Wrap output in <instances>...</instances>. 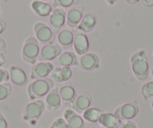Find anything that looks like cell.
<instances>
[{
  "instance_id": "obj_1",
  "label": "cell",
  "mask_w": 153,
  "mask_h": 128,
  "mask_svg": "<svg viewBox=\"0 0 153 128\" xmlns=\"http://www.w3.org/2000/svg\"><path fill=\"white\" fill-rule=\"evenodd\" d=\"M132 71L137 79L145 81L148 79L149 74V66L146 53L140 50L134 53L130 58Z\"/></svg>"
},
{
  "instance_id": "obj_2",
  "label": "cell",
  "mask_w": 153,
  "mask_h": 128,
  "mask_svg": "<svg viewBox=\"0 0 153 128\" xmlns=\"http://www.w3.org/2000/svg\"><path fill=\"white\" fill-rule=\"evenodd\" d=\"M53 87L54 81L51 77L35 79L28 85L27 93L31 101H35L48 95Z\"/></svg>"
},
{
  "instance_id": "obj_3",
  "label": "cell",
  "mask_w": 153,
  "mask_h": 128,
  "mask_svg": "<svg viewBox=\"0 0 153 128\" xmlns=\"http://www.w3.org/2000/svg\"><path fill=\"white\" fill-rule=\"evenodd\" d=\"M39 53L40 45L36 37H28L22 49V58L23 61L30 64H35L38 58Z\"/></svg>"
},
{
  "instance_id": "obj_4",
  "label": "cell",
  "mask_w": 153,
  "mask_h": 128,
  "mask_svg": "<svg viewBox=\"0 0 153 128\" xmlns=\"http://www.w3.org/2000/svg\"><path fill=\"white\" fill-rule=\"evenodd\" d=\"M45 109V101L42 100H35L29 103L23 110V119L28 122L36 121L42 117Z\"/></svg>"
},
{
  "instance_id": "obj_5",
  "label": "cell",
  "mask_w": 153,
  "mask_h": 128,
  "mask_svg": "<svg viewBox=\"0 0 153 128\" xmlns=\"http://www.w3.org/2000/svg\"><path fill=\"white\" fill-rule=\"evenodd\" d=\"M140 108L137 101L126 103L115 110L113 114L117 118L123 121H128L134 118L139 114Z\"/></svg>"
},
{
  "instance_id": "obj_6",
  "label": "cell",
  "mask_w": 153,
  "mask_h": 128,
  "mask_svg": "<svg viewBox=\"0 0 153 128\" xmlns=\"http://www.w3.org/2000/svg\"><path fill=\"white\" fill-rule=\"evenodd\" d=\"M34 32L36 38L42 44L46 45L55 41L56 35L50 26L42 22H38L34 25Z\"/></svg>"
},
{
  "instance_id": "obj_7",
  "label": "cell",
  "mask_w": 153,
  "mask_h": 128,
  "mask_svg": "<svg viewBox=\"0 0 153 128\" xmlns=\"http://www.w3.org/2000/svg\"><path fill=\"white\" fill-rule=\"evenodd\" d=\"M63 53V49L56 43L44 45L40 50L38 60L40 61H50L59 56Z\"/></svg>"
},
{
  "instance_id": "obj_8",
  "label": "cell",
  "mask_w": 153,
  "mask_h": 128,
  "mask_svg": "<svg viewBox=\"0 0 153 128\" xmlns=\"http://www.w3.org/2000/svg\"><path fill=\"white\" fill-rule=\"evenodd\" d=\"M66 14L67 12L64 8H54L50 14L49 24L51 29L54 33H59L60 29L64 26L66 23Z\"/></svg>"
},
{
  "instance_id": "obj_9",
  "label": "cell",
  "mask_w": 153,
  "mask_h": 128,
  "mask_svg": "<svg viewBox=\"0 0 153 128\" xmlns=\"http://www.w3.org/2000/svg\"><path fill=\"white\" fill-rule=\"evenodd\" d=\"M74 47L76 54L83 55L89 50V42L84 32L76 29L74 31Z\"/></svg>"
},
{
  "instance_id": "obj_10",
  "label": "cell",
  "mask_w": 153,
  "mask_h": 128,
  "mask_svg": "<svg viewBox=\"0 0 153 128\" xmlns=\"http://www.w3.org/2000/svg\"><path fill=\"white\" fill-rule=\"evenodd\" d=\"M54 69V65L50 61H40L33 64L31 68L30 78L32 79H40L46 78Z\"/></svg>"
},
{
  "instance_id": "obj_11",
  "label": "cell",
  "mask_w": 153,
  "mask_h": 128,
  "mask_svg": "<svg viewBox=\"0 0 153 128\" xmlns=\"http://www.w3.org/2000/svg\"><path fill=\"white\" fill-rule=\"evenodd\" d=\"M78 67L86 71H92L100 67V59L95 53H87L80 55L78 59Z\"/></svg>"
},
{
  "instance_id": "obj_12",
  "label": "cell",
  "mask_w": 153,
  "mask_h": 128,
  "mask_svg": "<svg viewBox=\"0 0 153 128\" xmlns=\"http://www.w3.org/2000/svg\"><path fill=\"white\" fill-rule=\"evenodd\" d=\"M85 7L83 5H76L69 8L66 14V24L71 28L78 26L84 14Z\"/></svg>"
},
{
  "instance_id": "obj_13",
  "label": "cell",
  "mask_w": 153,
  "mask_h": 128,
  "mask_svg": "<svg viewBox=\"0 0 153 128\" xmlns=\"http://www.w3.org/2000/svg\"><path fill=\"white\" fill-rule=\"evenodd\" d=\"M59 92L61 97L62 103L64 104V106L71 107L73 105L77 97V93L70 82H65L63 85H62Z\"/></svg>"
},
{
  "instance_id": "obj_14",
  "label": "cell",
  "mask_w": 153,
  "mask_h": 128,
  "mask_svg": "<svg viewBox=\"0 0 153 128\" xmlns=\"http://www.w3.org/2000/svg\"><path fill=\"white\" fill-rule=\"evenodd\" d=\"M9 76L13 84L23 87L28 84V76L25 70L17 65H12L9 68Z\"/></svg>"
},
{
  "instance_id": "obj_15",
  "label": "cell",
  "mask_w": 153,
  "mask_h": 128,
  "mask_svg": "<svg viewBox=\"0 0 153 128\" xmlns=\"http://www.w3.org/2000/svg\"><path fill=\"white\" fill-rule=\"evenodd\" d=\"M63 118L67 122L69 128L85 127V123L83 118L73 109H66L63 112Z\"/></svg>"
},
{
  "instance_id": "obj_16",
  "label": "cell",
  "mask_w": 153,
  "mask_h": 128,
  "mask_svg": "<svg viewBox=\"0 0 153 128\" xmlns=\"http://www.w3.org/2000/svg\"><path fill=\"white\" fill-rule=\"evenodd\" d=\"M97 25V16L93 11H88L83 14L76 29L84 33H89L95 29Z\"/></svg>"
},
{
  "instance_id": "obj_17",
  "label": "cell",
  "mask_w": 153,
  "mask_h": 128,
  "mask_svg": "<svg viewBox=\"0 0 153 128\" xmlns=\"http://www.w3.org/2000/svg\"><path fill=\"white\" fill-rule=\"evenodd\" d=\"M45 107L50 112H55L60 108L62 105V99L58 88H55L50 91L45 98Z\"/></svg>"
},
{
  "instance_id": "obj_18",
  "label": "cell",
  "mask_w": 153,
  "mask_h": 128,
  "mask_svg": "<svg viewBox=\"0 0 153 128\" xmlns=\"http://www.w3.org/2000/svg\"><path fill=\"white\" fill-rule=\"evenodd\" d=\"M92 103V96L88 92H84L80 95H77L74 103L72 105V108L78 114H82L85 110L89 108Z\"/></svg>"
},
{
  "instance_id": "obj_19",
  "label": "cell",
  "mask_w": 153,
  "mask_h": 128,
  "mask_svg": "<svg viewBox=\"0 0 153 128\" xmlns=\"http://www.w3.org/2000/svg\"><path fill=\"white\" fill-rule=\"evenodd\" d=\"M56 63L59 67H71V66H78V58L75 53L72 51H66L57 57Z\"/></svg>"
},
{
  "instance_id": "obj_20",
  "label": "cell",
  "mask_w": 153,
  "mask_h": 128,
  "mask_svg": "<svg viewBox=\"0 0 153 128\" xmlns=\"http://www.w3.org/2000/svg\"><path fill=\"white\" fill-rule=\"evenodd\" d=\"M72 70L68 67H58L53 70L50 77L56 82H65L71 78Z\"/></svg>"
},
{
  "instance_id": "obj_21",
  "label": "cell",
  "mask_w": 153,
  "mask_h": 128,
  "mask_svg": "<svg viewBox=\"0 0 153 128\" xmlns=\"http://www.w3.org/2000/svg\"><path fill=\"white\" fill-rule=\"evenodd\" d=\"M32 11L38 16L45 17L49 16L53 11V6L51 4L41 0H34L31 3Z\"/></svg>"
},
{
  "instance_id": "obj_22",
  "label": "cell",
  "mask_w": 153,
  "mask_h": 128,
  "mask_svg": "<svg viewBox=\"0 0 153 128\" xmlns=\"http://www.w3.org/2000/svg\"><path fill=\"white\" fill-rule=\"evenodd\" d=\"M58 44L62 49L68 50H71L74 44V33L68 29H64L58 33Z\"/></svg>"
},
{
  "instance_id": "obj_23",
  "label": "cell",
  "mask_w": 153,
  "mask_h": 128,
  "mask_svg": "<svg viewBox=\"0 0 153 128\" xmlns=\"http://www.w3.org/2000/svg\"><path fill=\"white\" fill-rule=\"evenodd\" d=\"M98 122L101 125L107 128H119L123 123V121L117 118L114 114L110 112H103Z\"/></svg>"
},
{
  "instance_id": "obj_24",
  "label": "cell",
  "mask_w": 153,
  "mask_h": 128,
  "mask_svg": "<svg viewBox=\"0 0 153 128\" xmlns=\"http://www.w3.org/2000/svg\"><path fill=\"white\" fill-rule=\"evenodd\" d=\"M104 112L102 110L95 107H89L85 110L83 113V118L84 120L91 123H96L99 121L101 114Z\"/></svg>"
},
{
  "instance_id": "obj_25",
  "label": "cell",
  "mask_w": 153,
  "mask_h": 128,
  "mask_svg": "<svg viewBox=\"0 0 153 128\" xmlns=\"http://www.w3.org/2000/svg\"><path fill=\"white\" fill-rule=\"evenodd\" d=\"M80 2V0H53V8H71L76 6Z\"/></svg>"
},
{
  "instance_id": "obj_26",
  "label": "cell",
  "mask_w": 153,
  "mask_h": 128,
  "mask_svg": "<svg viewBox=\"0 0 153 128\" xmlns=\"http://www.w3.org/2000/svg\"><path fill=\"white\" fill-rule=\"evenodd\" d=\"M141 94L145 101L153 97V81L146 82L141 87Z\"/></svg>"
},
{
  "instance_id": "obj_27",
  "label": "cell",
  "mask_w": 153,
  "mask_h": 128,
  "mask_svg": "<svg viewBox=\"0 0 153 128\" xmlns=\"http://www.w3.org/2000/svg\"><path fill=\"white\" fill-rule=\"evenodd\" d=\"M12 92L11 84L7 82L0 83V101H2L9 97Z\"/></svg>"
},
{
  "instance_id": "obj_28",
  "label": "cell",
  "mask_w": 153,
  "mask_h": 128,
  "mask_svg": "<svg viewBox=\"0 0 153 128\" xmlns=\"http://www.w3.org/2000/svg\"><path fill=\"white\" fill-rule=\"evenodd\" d=\"M49 128H69L64 118H57L53 121Z\"/></svg>"
},
{
  "instance_id": "obj_29",
  "label": "cell",
  "mask_w": 153,
  "mask_h": 128,
  "mask_svg": "<svg viewBox=\"0 0 153 128\" xmlns=\"http://www.w3.org/2000/svg\"><path fill=\"white\" fill-rule=\"evenodd\" d=\"M9 79V72L5 69L0 68V83L7 82Z\"/></svg>"
},
{
  "instance_id": "obj_30",
  "label": "cell",
  "mask_w": 153,
  "mask_h": 128,
  "mask_svg": "<svg viewBox=\"0 0 153 128\" xmlns=\"http://www.w3.org/2000/svg\"><path fill=\"white\" fill-rule=\"evenodd\" d=\"M120 128H138L136 124L132 121H125V122L122 123Z\"/></svg>"
},
{
  "instance_id": "obj_31",
  "label": "cell",
  "mask_w": 153,
  "mask_h": 128,
  "mask_svg": "<svg viewBox=\"0 0 153 128\" xmlns=\"http://www.w3.org/2000/svg\"><path fill=\"white\" fill-rule=\"evenodd\" d=\"M0 128H8V122L3 114L0 112Z\"/></svg>"
},
{
  "instance_id": "obj_32",
  "label": "cell",
  "mask_w": 153,
  "mask_h": 128,
  "mask_svg": "<svg viewBox=\"0 0 153 128\" xmlns=\"http://www.w3.org/2000/svg\"><path fill=\"white\" fill-rule=\"evenodd\" d=\"M0 52H6V42H5L4 38H2V37H0Z\"/></svg>"
},
{
  "instance_id": "obj_33",
  "label": "cell",
  "mask_w": 153,
  "mask_h": 128,
  "mask_svg": "<svg viewBox=\"0 0 153 128\" xmlns=\"http://www.w3.org/2000/svg\"><path fill=\"white\" fill-rule=\"evenodd\" d=\"M142 3L146 8H152L153 6V0H142Z\"/></svg>"
},
{
  "instance_id": "obj_34",
  "label": "cell",
  "mask_w": 153,
  "mask_h": 128,
  "mask_svg": "<svg viewBox=\"0 0 153 128\" xmlns=\"http://www.w3.org/2000/svg\"><path fill=\"white\" fill-rule=\"evenodd\" d=\"M5 29H6V23L3 20H0V35L3 33Z\"/></svg>"
},
{
  "instance_id": "obj_35",
  "label": "cell",
  "mask_w": 153,
  "mask_h": 128,
  "mask_svg": "<svg viewBox=\"0 0 153 128\" xmlns=\"http://www.w3.org/2000/svg\"><path fill=\"white\" fill-rule=\"evenodd\" d=\"M5 62V57L3 53L0 52V67L3 65Z\"/></svg>"
},
{
  "instance_id": "obj_36",
  "label": "cell",
  "mask_w": 153,
  "mask_h": 128,
  "mask_svg": "<svg viewBox=\"0 0 153 128\" xmlns=\"http://www.w3.org/2000/svg\"><path fill=\"white\" fill-rule=\"evenodd\" d=\"M124 1L128 5H135L137 2H139L140 0H124Z\"/></svg>"
},
{
  "instance_id": "obj_37",
  "label": "cell",
  "mask_w": 153,
  "mask_h": 128,
  "mask_svg": "<svg viewBox=\"0 0 153 128\" xmlns=\"http://www.w3.org/2000/svg\"><path fill=\"white\" fill-rule=\"evenodd\" d=\"M105 1L109 4V5H114V4L116 3L117 1H118V0H105Z\"/></svg>"
},
{
  "instance_id": "obj_38",
  "label": "cell",
  "mask_w": 153,
  "mask_h": 128,
  "mask_svg": "<svg viewBox=\"0 0 153 128\" xmlns=\"http://www.w3.org/2000/svg\"><path fill=\"white\" fill-rule=\"evenodd\" d=\"M96 128H107V127H104V126H102V125L100 124V125H98Z\"/></svg>"
},
{
  "instance_id": "obj_39",
  "label": "cell",
  "mask_w": 153,
  "mask_h": 128,
  "mask_svg": "<svg viewBox=\"0 0 153 128\" xmlns=\"http://www.w3.org/2000/svg\"><path fill=\"white\" fill-rule=\"evenodd\" d=\"M151 75H152V77L153 78V68L152 69V72H151Z\"/></svg>"
},
{
  "instance_id": "obj_40",
  "label": "cell",
  "mask_w": 153,
  "mask_h": 128,
  "mask_svg": "<svg viewBox=\"0 0 153 128\" xmlns=\"http://www.w3.org/2000/svg\"><path fill=\"white\" fill-rule=\"evenodd\" d=\"M151 106H152V110H153V100H152V103H151Z\"/></svg>"
},
{
  "instance_id": "obj_41",
  "label": "cell",
  "mask_w": 153,
  "mask_h": 128,
  "mask_svg": "<svg viewBox=\"0 0 153 128\" xmlns=\"http://www.w3.org/2000/svg\"><path fill=\"white\" fill-rule=\"evenodd\" d=\"M41 1H44V2H48V1H51V0H41Z\"/></svg>"
},
{
  "instance_id": "obj_42",
  "label": "cell",
  "mask_w": 153,
  "mask_h": 128,
  "mask_svg": "<svg viewBox=\"0 0 153 128\" xmlns=\"http://www.w3.org/2000/svg\"><path fill=\"white\" fill-rule=\"evenodd\" d=\"M0 14H1V8H0Z\"/></svg>"
},
{
  "instance_id": "obj_43",
  "label": "cell",
  "mask_w": 153,
  "mask_h": 128,
  "mask_svg": "<svg viewBox=\"0 0 153 128\" xmlns=\"http://www.w3.org/2000/svg\"><path fill=\"white\" fill-rule=\"evenodd\" d=\"M152 56H153V51H152Z\"/></svg>"
},
{
  "instance_id": "obj_44",
  "label": "cell",
  "mask_w": 153,
  "mask_h": 128,
  "mask_svg": "<svg viewBox=\"0 0 153 128\" xmlns=\"http://www.w3.org/2000/svg\"><path fill=\"white\" fill-rule=\"evenodd\" d=\"M0 1H1V0H0Z\"/></svg>"
}]
</instances>
